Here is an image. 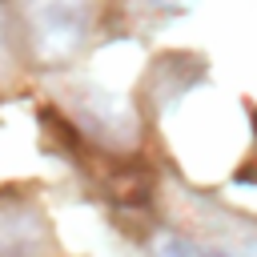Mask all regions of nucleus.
<instances>
[{
	"instance_id": "nucleus-1",
	"label": "nucleus",
	"mask_w": 257,
	"mask_h": 257,
	"mask_svg": "<svg viewBox=\"0 0 257 257\" xmlns=\"http://www.w3.org/2000/svg\"><path fill=\"white\" fill-rule=\"evenodd\" d=\"M28 28L44 64L68 60L84 44V0H36L28 12Z\"/></svg>"
},
{
	"instance_id": "nucleus-2",
	"label": "nucleus",
	"mask_w": 257,
	"mask_h": 257,
	"mask_svg": "<svg viewBox=\"0 0 257 257\" xmlns=\"http://www.w3.org/2000/svg\"><path fill=\"white\" fill-rule=\"evenodd\" d=\"M48 225L40 209L16 193L0 197V257H44Z\"/></svg>"
},
{
	"instance_id": "nucleus-3",
	"label": "nucleus",
	"mask_w": 257,
	"mask_h": 257,
	"mask_svg": "<svg viewBox=\"0 0 257 257\" xmlns=\"http://www.w3.org/2000/svg\"><path fill=\"white\" fill-rule=\"evenodd\" d=\"M153 257H205L193 241H185V237H169V241H161L157 245V253Z\"/></svg>"
},
{
	"instance_id": "nucleus-4",
	"label": "nucleus",
	"mask_w": 257,
	"mask_h": 257,
	"mask_svg": "<svg viewBox=\"0 0 257 257\" xmlns=\"http://www.w3.org/2000/svg\"><path fill=\"white\" fill-rule=\"evenodd\" d=\"M237 181H245V185H257V128H253L249 157H245V161H241V169H237Z\"/></svg>"
},
{
	"instance_id": "nucleus-5",
	"label": "nucleus",
	"mask_w": 257,
	"mask_h": 257,
	"mask_svg": "<svg viewBox=\"0 0 257 257\" xmlns=\"http://www.w3.org/2000/svg\"><path fill=\"white\" fill-rule=\"evenodd\" d=\"M153 4H165V8H177L181 0H153Z\"/></svg>"
}]
</instances>
